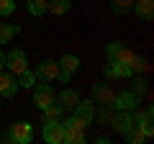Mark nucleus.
I'll return each mask as SVG.
<instances>
[{
    "label": "nucleus",
    "instance_id": "nucleus-12",
    "mask_svg": "<svg viewBox=\"0 0 154 144\" xmlns=\"http://www.w3.org/2000/svg\"><path fill=\"white\" fill-rule=\"evenodd\" d=\"M77 103H80V95L75 90H62L59 93V108L62 111H75Z\"/></svg>",
    "mask_w": 154,
    "mask_h": 144
},
{
    "label": "nucleus",
    "instance_id": "nucleus-2",
    "mask_svg": "<svg viewBox=\"0 0 154 144\" xmlns=\"http://www.w3.org/2000/svg\"><path fill=\"white\" fill-rule=\"evenodd\" d=\"M57 103V93L49 88V85H36L33 90V105H36L38 111H46L49 105Z\"/></svg>",
    "mask_w": 154,
    "mask_h": 144
},
{
    "label": "nucleus",
    "instance_id": "nucleus-13",
    "mask_svg": "<svg viewBox=\"0 0 154 144\" xmlns=\"http://www.w3.org/2000/svg\"><path fill=\"white\" fill-rule=\"evenodd\" d=\"M105 77H110V80H116V77H131V70H128V64L110 62V64L105 67Z\"/></svg>",
    "mask_w": 154,
    "mask_h": 144
},
{
    "label": "nucleus",
    "instance_id": "nucleus-16",
    "mask_svg": "<svg viewBox=\"0 0 154 144\" xmlns=\"http://www.w3.org/2000/svg\"><path fill=\"white\" fill-rule=\"evenodd\" d=\"M16 33H18V26H13V23H0V44H8Z\"/></svg>",
    "mask_w": 154,
    "mask_h": 144
},
{
    "label": "nucleus",
    "instance_id": "nucleus-21",
    "mask_svg": "<svg viewBox=\"0 0 154 144\" xmlns=\"http://www.w3.org/2000/svg\"><path fill=\"white\" fill-rule=\"evenodd\" d=\"M136 124V118H131V116H123V118H118V124H116V129L121 134H128L131 131V126Z\"/></svg>",
    "mask_w": 154,
    "mask_h": 144
},
{
    "label": "nucleus",
    "instance_id": "nucleus-3",
    "mask_svg": "<svg viewBox=\"0 0 154 144\" xmlns=\"http://www.w3.org/2000/svg\"><path fill=\"white\" fill-rule=\"evenodd\" d=\"M44 142L46 144H62L64 142V124H62L59 118L44 121Z\"/></svg>",
    "mask_w": 154,
    "mask_h": 144
},
{
    "label": "nucleus",
    "instance_id": "nucleus-6",
    "mask_svg": "<svg viewBox=\"0 0 154 144\" xmlns=\"http://www.w3.org/2000/svg\"><path fill=\"white\" fill-rule=\"evenodd\" d=\"M85 126L77 118H69V121L64 124V142L67 144H82L85 142Z\"/></svg>",
    "mask_w": 154,
    "mask_h": 144
},
{
    "label": "nucleus",
    "instance_id": "nucleus-20",
    "mask_svg": "<svg viewBox=\"0 0 154 144\" xmlns=\"http://www.w3.org/2000/svg\"><path fill=\"white\" fill-rule=\"evenodd\" d=\"M110 8L113 13H128L134 8V0H110Z\"/></svg>",
    "mask_w": 154,
    "mask_h": 144
},
{
    "label": "nucleus",
    "instance_id": "nucleus-15",
    "mask_svg": "<svg viewBox=\"0 0 154 144\" xmlns=\"http://www.w3.org/2000/svg\"><path fill=\"white\" fill-rule=\"evenodd\" d=\"M69 8H72V0H46V11L54 16H64Z\"/></svg>",
    "mask_w": 154,
    "mask_h": 144
},
{
    "label": "nucleus",
    "instance_id": "nucleus-4",
    "mask_svg": "<svg viewBox=\"0 0 154 144\" xmlns=\"http://www.w3.org/2000/svg\"><path fill=\"white\" fill-rule=\"evenodd\" d=\"M108 59L110 62H121V64H128V70H131V62L136 59V54H134L131 49H126L121 41H116V44L108 46Z\"/></svg>",
    "mask_w": 154,
    "mask_h": 144
},
{
    "label": "nucleus",
    "instance_id": "nucleus-18",
    "mask_svg": "<svg viewBox=\"0 0 154 144\" xmlns=\"http://www.w3.org/2000/svg\"><path fill=\"white\" fill-rule=\"evenodd\" d=\"M33 83H36V75L26 67V70L18 75V85H21V88H33Z\"/></svg>",
    "mask_w": 154,
    "mask_h": 144
},
{
    "label": "nucleus",
    "instance_id": "nucleus-23",
    "mask_svg": "<svg viewBox=\"0 0 154 144\" xmlns=\"http://www.w3.org/2000/svg\"><path fill=\"white\" fill-rule=\"evenodd\" d=\"M46 121H54V118H59V113H62V108H57V105H49V108H46Z\"/></svg>",
    "mask_w": 154,
    "mask_h": 144
},
{
    "label": "nucleus",
    "instance_id": "nucleus-9",
    "mask_svg": "<svg viewBox=\"0 0 154 144\" xmlns=\"http://www.w3.org/2000/svg\"><path fill=\"white\" fill-rule=\"evenodd\" d=\"M16 88H18L16 75L0 70V95H3V98H11V95H16Z\"/></svg>",
    "mask_w": 154,
    "mask_h": 144
},
{
    "label": "nucleus",
    "instance_id": "nucleus-5",
    "mask_svg": "<svg viewBox=\"0 0 154 144\" xmlns=\"http://www.w3.org/2000/svg\"><path fill=\"white\" fill-rule=\"evenodd\" d=\"M5 67H8L11 75H16V77H18V75L28 67V59H26V54H23L21 49H13V52H8V54H5Z\"/></svg>",
    "mask_w": 154,
    "mask_h": 144
},
{
    "label": "nucleus",
    "instance_id": "nucleus-17",
    "mask_svg": "<svg viewBox=\"0 0 154 144\" xmlns=\"http://www.w3.org/2000/svg\"><path fill=\"white\" fill-rule=\"evenodd\" d=\"M113 95L116 93L108 88V85H100V88L95 85V98H98V103H113Z\"/></svg>",
    "mask_w": 154,
    "mask_h": 144
},
{
    "label": "nucleus",
    "instance_id": "nucleus-24",
    "mask_svg": "<svg viewBox=\"0 0 154 144\" xmlns=\"http://www.w3.org/2000/svg\"><path fill=\"white\" fill-rule=\"evenodd\" d=\"M3 67H5V54L0 52V70H3Z\"/></svg>",
    "mask_w": 154,
    "mask_h": 144
},
{
    "label": "nucleus",
    "instance_id": "nucleus-7",
    "mask_svg": "<svg viewBox=\"0 0 154 144\" xmlns=\"http://www.w3.org/2000/svg\"><path fill=\"white\" fill-rule=\"evenodd\" d=\"M36 77H41V80H59V75H62V70H59V62L57 59H44V62H38V67H36V72H33Z\"/></svg>",
    "mask_w": 154,
    "mask_h": 144
},
{
    "label": "nucleus",
    "instance_id": "nucleus-1",
    "mask_svg": "<svg viewBox=\"0 0 154 144\" xmlns=\"http://www.w3.org/2000/svg\"><path fill=\"white\" fill-rule=\"evenodd\" d=\"M8 142H16V144H31L33 139V126L28 121H21V124H13L8 129Z\"/></svg>",
    "mask_w": 154,
    "mask_h": 144
},
{
    "label": "nucleus",
    "instance_id": "nucleus-10",
    "mask_svg": "<svg viewBox=\"0 0 154 144\" xmlns=\"http://www.w3.org/2000/svg\"><path fill=\"white\" fill-rule=\"evenodd\" d=\"M134 13H136L141 21H152L154 18V0H134Z\"/></svg>",
    "mask_w": 154,
    "mask_h": 144
},
{
    "label": "nucleus",
    "instance_id": "nucleus-14",
    "mask_svg": "<svg viewBox=\"0 0 154 144\" xmlns=\"http://www.w3.org/2000/svg\"><path fill=\"white\" fill-rule=\"evenodd\" d=\"M59 70H62V72H67V75L72 77V75L80 70V59H77L75 54H64V57L59 59Z\"/></svg>",
    "mask_w": 154,
    "mask_h": 144
},
{
    "label": "nucleus",
    "instance_id": "nucleus-22",
    "mask_svg": "<svg viewBox=\"0 0 154 144\" xmlns=\"http://www.w3.org/2000/svg\"><path fill=\"white\" fill-rule=\"evenodd\" d=\"M13 11H16V0H0V18L11 16Z\"/></svg>",
    "mask_w": 154,
    "mask_h": 144
},
{
    "label": "nucleus",
    "instance_id": "nucleus-19",
    "mask_svg": "<svg viewBox=\"0 0 154 144\" xmlns=\"http://www.w3.org/2000/svg\"><path fill=\"white\" fill-rule=\"evenodd\" d=\"M28 13L31 16H44L46 13V0H28Z\"/></svg>",
    "mask_w": 154,
    "mask_h": 144
},
{
    "label": "nucleus",
    "instance_id": "nucleus-8",
    "mask_svg": "<svg viewBox=\"0 0 154 144\" xmlns=\"http://www.w3.org/2000/svg\"><path fill=\"white\" fill-rule=\"evenodd\" d=\"M93 116H95V103L93 100H80V103L75 105V118L82 126H88L90 121H93Z\"/></svg>",
    "mask_w": 154,
    "mask_h": 144
},
{
    "label": "nucleus",
    "instance_id": "nucleus-11",
    "mask_svg": "<svg viewBox=\"0 0 154 144\" xmlns=\"http://www.w3.org/2000/svg\"><path fill=\"white\" fill-rule=\"evenodd\" d=\"M113 105L118 111H131L134 105H139V98L134 93H121V95H113Z\"/></svg>",
    "mask_w": 154,
    "mask_h": 144
}]
</instances>
